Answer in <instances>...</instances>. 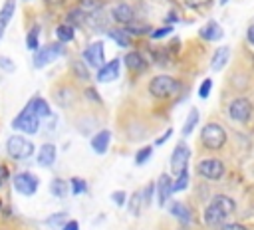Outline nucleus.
<instances>
[{"label":"nucleus","instance_id":"obj_38","mask_svg":"<svg viewBox=\"0 0 254 230\" xmlns=\"http://www.w3.org/2000/svg\"><path fill=\"white\" fill-rule=\"evenodd\" d=\"M212 0H185V6L190 10H202V8H208Z\"/></svg>","mask_w":254,"mask_h":230},{"label":"nucleus","instance_id":"obj_45","mask_svg":"<svg viewBox=\"0 0 254 230\" xmlns=\"http://www.w3.org/2000/svg\"><path fill=\"white\" fill-rule=\"evenodd\" d=\"M8 178H10V172H8V167L6 165H0V188L8 182Z\"/></svg>","mask_w":254,"mask_h":230},{"label":"nucleus","instance_id":"obj_4","mask_svg":"<svg viewBox=\"0 0 254 230\" xmlns=\"http://www.w3.org/2000/svg\"><path fill=\"white\" fill-rule=\"evenodd\" d=\"M226 113H228V117H230L232 121H236V123H248V121L252 119V115H254V105H252V101H250L248 97L238 95V97H234V99L228 103Z\"/></svg>","mask_w":254,"mask_h":230},{"label":"nucleus","instance_id":"obj_1","mask_svg":"<svg viewBox=\"0 0 254 230\" xmlns=\"http://www.w3.org/2000/svg\"><path fill=\"white\" fill-rule=\"evenodd\" d=\"M226 141H228V135H226V129L220 123L208 121V123L202 125V129H200V143H202L204 149L220 151V149H224Z\"/></svg>","mask_w":254,"mask_h":230},{"label":"nucleus","instance_id":"obj_9","mask_svg":"<svg viewBox=\"0 0 254 230\" xmlns=\"http://www.w3.org/2000/svg\"><path fill=\"white\" fill-rule=\"evenodd\" d=\"M189 159H190V147L185 143V141H179L171 153V172L177 176L181 174L183 171H187V165H189Z\"/></svg>","mask_w":254,"mask_h":230},{"label":"nucleus","instance_id":"obj_24","mask_svg":"<svg viewBox=\"0 0 254 230\" xmlns=\"http://www.w3.org/2000/svg\"><path fill=\"white\" fill-rule=\"evenodd\" d=\"M145 206V196H143V190H135L131 194V198L127 200V210L133 214V216H139L141 210Z\"/></svg>","mask_w":254,"mask_h":230},{"label":"nucleus","instance_id":"obj_52","mask_svg":"<svg viewBox=\"0 0 254 230\" xmlns=\"http://www.w3.org/2000/svg\"><path fill=\"white\" fill-rule=\"evenodd\" d=\"M0 210H2V200H0Z\"/></svg>","mask_w":254,"mask_h":230},{"label":"nucleus","instance_id":"obj_43","mask_svg":"<svg viewBox=\"0 0 254 230\" xmlns=\"http://www.w3.org/2000/svg\"><path fill=\"white\" fill-rule=\"evenodd\" d=\"M85 97H87L91 103H101V97H99V93L95 91V87H87V89H85Z\"/></svg>","mask_w":254,"mask_h":230},{"label":"nucleus","instance_id":"obj_34","mask_svg":"<svg viewBox=\"0 0 254 230\" xmlns=\"http://www.w3.org/2000/svg\"><path fill=\"white\" fill-rule=\"evenodd\" d=\"M69 184H71V194L73 196H79V194H83L87 190V182L83 178H79V176H73L69 180Z\"/></svg>","mask_w":254,"mask_h":230},{"label":"nucleus","instance_id":"obj_13","mask_svg":"<svg viewBox=\"0 0 254 230\" xmlns=\"http://www.w3.org/2000/svg\"><path fill=\"white\" fill-rule=\"evenodd\" d=\"M119 65H121V61H119L117 58L111 59V61H105L103 67L97 69L95 79H97L99 83H109V81L117 79V77H119Z\"/></svg>","mask_w":254,"mask_h":230},{"label":"nucleus","instance_id":"obj_33","mask_svg":"<svg viewBox=\"0 0 254 230\" xmlns=\"http://www.w3.org/2000/svg\"><path fill=\"white\" fill-rule=\"evenodd\" d=\"M71 71H73V75L79 77L81 81H87V79H89V71H87V67H85L83 61H73V63H71Z\"/></svg>","mask_w":254,"mask_h":230},{"label":"nucleus","instance_id":"obj_30","mask_svg":"<svg viewBox=\"0 0 254 230\" xmlns=\"http://www.w3.org/2000/svg\"><path fill=\"white\" fill-rule=\"evenodd\" d=\"M85 18H87V14H85V12H83L79 6L67 12V24H71L73 28H75V26H81V24L85 22Z\"/></svg>","mask_w":254,"mask_h":230},{"label":"nucleus","instance_id":"obj_21","mask_svg":"<svg viewBox=\"0 0 254 230\" xmlns=\"http://www.w3.org/2000/svg\"><path fill=\"white\" fill-rule=\"evenodd\" d=\"M228 58H230V48H228V46H222V48L214 50V56H212V59H210V67H212L214 71H220V69L226 65Z\"/></svg>","mask_w":254,"mask_h":230},{"label":"nucleus","instance_id":"obj_40","mask_svg":"<svg viewBox=\"0 0 254 230\" xmlns=\"http://www.w3.org/2000/svg\"><path fill=\"white\" fill-rule=\"evenodd\" d=\"M111 200L121 208V206H125V202H127V192H123V190H113V192H111Z\"/></svg>","mask_w":254,"mask_h":230},{"label":"nucleus","instance_id":"obj_16","mask_svg":"<svg viewBox=\"0 0 254 230\" xmlns=\"http://www.w3.org/2000/svg\"><path fill=\"white\" fill-rule=\"evenodd\" d=\"M198 36H200L202 40H206V42H214V40H220V38L224 36V30L220 28L218 22L208 20V22L198 30Z\"/></svg>","mask_w":254,"mask_h":230},{"label":"nucleus","instance_id":"obj_27","mask_svg":"<svg viewBox=\"0 0 254 230\" xmlns=\"http://www.w3.org/2000/svg\"><path fill=\"white\" fill-rule=\"evenodd\" d=\"M198 117H200V115H198V109H196V107H192V109L189 111V115H187L185 125H183V131H181V133H183V137H189V135L194 131V127L198 125Z\"/></svg>","mask_w":254,"mask_h":230},{"label":"nucleus","instance_id":"obj_50","mask_svg":"<svg viewBox=\"0 0 254 230\" xmlns=\"http://www.w3.org/2000/svg\"><path fill=\"white\" fill-rule=\"evenodd\" d=\"M44 2H48V4H52V6H60V4H64V0H44Z\"/></svg>","mask_w":254,"mask_h":230},{"label":"nucleus","instance_id":"obj_15","mask_svg":"<svg viewBox=\"0 0 254 230\" xmlns=\"http://www.w3.org/2000/svg\"><path fill=\"white\" fill-rule=\"evenodd\" d=\"M109 143H111V131L109 129H101L91 137V149L97 155H105L109 149Z\"/></svg>","mask_w":254,"mask_h":230},{"label":"nucleus","instance_id":"obj_23","mask_svg":"<svg viewBox=\"0 0 254 230\" xmlns=\"http://www.w3.org/2000/svg\"><path fill=\"white\" fill-rule=\"evenodd\" d=\"M210 202H214L218 208H222L228 216L236 212V200H234V198H230L228 194H214V196L210 198Z\"/></svg>","mask_w":254,"mask_h":230},{"label":"nucleus","instance_id":"obj_17","mask_svg":"<svg viewBox=\"0 0 254 230\" xmlns=\"http://www.w3.org/2000/svg\"><path fill=\"white\" fill-rule=\"evenodd\" d=\"M56 155H58L56 145L54 143H44L38 151V165L40 167H52L56 163Z\"/></svg>","mask_w":254,"mask_h":230},{"label":"nucleus","instance_id":"obj_22","mask_svg":"<svg viewBox=\"0 0 254 230\" xmlns=\"http://www.w3.org/2000/svg\"><path fill=\"white\" fill-rule=\"evenodd\" d=\"M28 107L34 111V115H38L40 119H44V117H50L52 115V109H50V103L46 101V99H42V97H34V99H30L28 101Z\"/></svg>","mask_w":254,"mask_h":230},{"label":"nucleus","instance_id":"obj_26","mask_svg":"<svg viewBox=\"0 0 254 230\" xmlns=\"http://www.w3.org/2000/svg\"><path fill=\"white\" fill-rule=\"evenodd\" d=\"M107 36H109L117 46H121V48H129V46H131V36H129L123 28H113V30L107 32Z\"/></svg>","mask_w":254,"mask_h":230},{"label":"nucleus","instance_id":"obj_42","mask_svg":"<svg viewBox=\"0 0 254 230\" xmlns=\"http://www.w3.org/2000/svg\"><path fill=\"white\" fill-rule=\"evenodd\" d=\"M218 230H248V226H244L242 222H228L226 220Z\"/></svg>","mask_w":254,"mask_h":230},{"label":"nucleus","instance_id":"obj_25","mask_svg":"<svg viewBox=\"0 0 254 230\" xmlns=\"http://www.w3.org/2000/svg\"><path fill=\"white\" fill-rule=\"evenodd\" d=\"M56 36H58V42H62V44H69V42L75 38V28H73L71 24L64 22V24H60V26L56 28Z\"/></svg>","mask_w":254,"mask_h":230},{"label":"nucleus","instance_id":"obj_51","mask_svg":"<svg viewBox=\"0 0 254 230\" xmlns=\"http://www.w3.org/2000/svg\"><path fill=\"white\" fill-rule=\"evenodd\" d=\"M224 4H228V0H220V6H224Z\"/></svg>","mask_w":254,"mask_h":230},{"label":"nucleus","instance_id":"obj_2","mask_svg":"<svg viewBox=\"0 0 254 230\" xmlns=\"http://www.w3.org/2000/svg\"><path fill=\"white\" fill-rule=\"evenodd\" d=\"M181 89V81L167 75V73H161V75H155L151 81H149V93L157 99H165V97H171L175 95L177 91Z\"/></svg>","mask_w":254,"mask_h":230},{"label":"nucleus","instance_id":"obj_41","mask_svg":"<svg viewBox=\"0 0 254 230\" xmlns=\"http://www.w3.org/2000/svg\"><path fill=\"white\" fill-rule=\"evenodd\" d=\"M0 69L6 71V73H12L16 69V65H14V61L8 56H0Z\"/></svg>","mask_w":254,"mask_h":230},{"label":"nucleus","instance_id":"obj_32","mask_svg":"<svg viewBox=\"0 0 254 230\" xmlns=\"http://www.w3.org/2000/svg\"><path fill=\"white\" fill-rule=\"evenodd\" d=\"M187 186H189V171H183V172L177 174L175 180H173V192H181V190H185Z\"/></svg>","mask_w":254,"mask_h":230},{"label":"nucleus","instance_id":"obj_47","mask_svg":"<svg viewBox=\"0 0 254 230\" xmlns=\"http://www.w3.org/2000/svg\"><path fill=\"white\" fill-rule=\"evenodd\" d=\"M171 135H173V129H167V131H165V133H163L161 137H157V141H155V145H157V147H159V145H163V143H165V141H167V139H169Z\"/></svg>","mask_w":254,"mask_h":230},{"label":"nucleus","instance_id":"obj_12","mask_svg":"<svg viewBox=\"0 0 254 230\" xmlns=\"http://www.w3.org/2000/svg\"><path fill=\"white\" fill-rule=\"evenodd\" d=\"M171 194H173V178H171V174L163 172L159 176V180L155 182V196H157L159 206H165L167 200L171 198Z\"/></svg>","mask_w":254,"mask_h":230},{"label":"nucleus","instance_id":"obj_37","mask_svg":"<svg viewBox=\"0 0 254 230\" xmlns=\"http://www.w3.org/2000/svg\"><path fill=\"white\" fill-rule=\"evenodd\" d=\"M79 8L87 14V12H95L101 8V2L99 0H79Z\"/></svg>","mask_w":254,"mask_h":230},{"label":"nucleus","instance_id":"obj_46","mask_svg":"<svg viewBox=\"0 0 254 230\" xmlns=\"http://www.w3.org/2000/svg\"><path fill=\"white\" fill-rule=\"evenodd\" d=\"M62 230H79V222L73 220V218H67L64 222V226H62Z\"/></svg>","mask_w":254,"mask_h":230},{"label":"nucleus","instance_id":"obj_29","mask_svg":"<svg viewBox=\"0 0 254 230\" xmlns=\"http://www.w3.org/2000/svg\"><path fill=\"white\" fill-rule=\"evenodd\" d=\"M26 48L30 50V52H36L38 48H40V26L36 24L30 32H28V36H26Z\"/></svg>","mask_w":254,"mask_h":230},{"label":"nucleus","instance_id":"obj_3","mask_svg":"<svg viewBox=\"0 0 254 230\" xmlns=\"http://www.w3.org/2000/svg\"><path fill=\"white\" fill-rule=\"evenodd\" d=\"M34 151H36V145L30 139H26L24 135H10L6 139V153L16 161L30 159L34 155Z\"/></svg>","mask_w":254,"mask_h":230},{"label":"nucleus","instance_id":"obj_6","mask_svg":"<svg viewBox=\"0 0 254 230\" xmlns=\"http://www.w3.org/2000/svg\"><path fill=\"white\" fill-rule=\"evenodd\" d=\"M12 129L14 131H20L24 135H36L38 129H40V117L34 115V111L26 105L14 119H12Z\"/></svg>","mask_w":254,"mask_h":230},{"label":"nucleus","instance_id":"obj_18","mask_svg":"<svg viewBox=\"0 0 254 230\" xmlns=\"http://www.w3.org/2000/svg\"><path fill=\"white\" fill-rule=\"evenodd\" d=\"M169 212H171V216H175V218H177L179 222H183V224H189V222L192 220V214H190L189 206H187L185 202H181V200L171 202V204H169Z\"/></svg>","mask_w":254,"mask_h":230},{"label":"nucleus","instance_id":"obj_44","mask_svg":"<svg viewBox=\"0 0 254 230\" xmlns=\"http://www.w3.org/2000/svg\"><path fill=\"white\" fill-rule=\"evenodd\" d=\"M153 194H155V184H153V182H149V184L145 186V190H143V196H145V204H149V202H151Z\"/></svg>","mask_w":254,"mask_h":230},{"label":"nucleus","instance_id":"obj_5","mask_svg":"<svg viewBox=\"0 0 254 230\" xmlns=\"http://www.w3.org/2000/svg\"><path fill=\"white\" fill-rule=\"evenodd\" d=\"M64 54H65V50H64V44H62V42L46 44V46H42V48H38V50L34 52V58H32L34 67H36V69L46 67L48 63L56 61V59H58L60 56H64Z\"/></svg>","mask_w":254,"mask_h":230},{"label":"nucleus","instance_id":"obj_7","mask_svg":"<svg viewBox=\"0 0 254 230\" xmlns=\"http://www.w3.org/2000/svg\"><path fill=\"white\" fill-rule=\"evenodd\" d=\"M226 172V167L222 163V159H216V157H206V159H200L196 163V174L206 178V180H220Z\"/></svg>","mask_w":254,"mask_h":230},{"label":"nucleus","instance_id":"obj_31","mask_svg":"<svg viewBox=\"0 0 254 230\" xmlns=\"http://www.w3.org/2000/svg\"><path fill=\"white\" fill-rule=\"evenodd\" d=\"M65 220H67V212L64 210V212H56V214H50V216L46 218V224H48V226H52V228H62Z\"/></svg>","mask_w":254,"mask_h":230},{"label":"nucleus","instance_id":"obj_36","mask_svg":"<svg viewBox=\"0 0 254 230\" xmlns=\"http://www.w3.org/2000/svg\"><path fill=\"white\" fill-rule=\"evenodd\" d=\"M210 91H212V79L206 77V79H202V83L198 85V97H200V99H208Z\"/></svg>","mask_w":254,"mask_h":230},{"label":"nucleus","instance_id":"obj_28","mask_svg":"<svg viewBox=\"0 0 254 230\" xmlns=\"http://www.w3.org/2000/svg\"><path fill=\"white\" fill-rule=\"evenodd\" d=\"M50 192L56 196V198H64L67 196V182L64 178H54L50 182Z\"/></svg>","mask_w":254,"mask_h":230},{"label":"nucleus","instance_id":"obj_49","mask_svg":"<svg viewBox=\"0 0 254 230\" xmlns=\"http://www.w3.org/2000/svg\"><path fill=\"white\" fill-rule=\"evenodd\" d=\"M167 22H169V24H173V22H177V14H175V12H171V14L167 16Z\"/></svg>","mask_w":254,"mask_h":230},{"label":"nucleus","instance_id":"obj_14","mask_svg":"<svg viewBox=\"0 0 254 230\" xmlns=\"http://www.w3.org/2000/svg\"><path fill=\"white\" fill-rule=\"evenodd\" d=\"M111 16H113L115 22H119V24L125 26V24H129V22L135 20V8L131 4H127V2H119V4L113 6Z\"/></svg>","mask_w":254,"mask_h":230},{"label":"nucleus","instance_id":"obj_8","mask_svg":"<svg viewBox=\"0 0 254 230\" xmlns=\"http://www.w3.org/2000/svg\"><path fill=\"white\" fill-rule=\"evenodd\" d=\"M12 184H14V190L18 194H24V196H32L36 194L38 186H40V178L34 174V172H28V171H22V172H16L12 176Z\"/></svg>","mask_w":254,"mask_h":230},{"label":"nucleus","instance_id":"obj_35","mask_svg":"<svg viewBox=\"0 0 254 230\" xmlns=\"http://www.w3.org/2000/svg\"><path fill=\"white\" fill-rule=\"evenodd\" d=\"M151 155H153V147H143V149H139V151L135 153V165H137V167L145 165V163L151 159Z\"/></svg>","mask_w":254,"mask_h":230},{"label":"nucleus","instance_id":"obj_53","mask_svg":"<svg viewBox=\"0 0 254 230\" xmlns=\"http://www.w3.org/2000/svg\"><path fill=\"white\" fill-rule=\"evenodd\" d=\"M24 2H30V0H24Z\"/></svg>","mask_w":254,"mask_h":230},{"label":"nucleus","instance_id":"obj_11","mask_svg":"<svg viewBox=\"0 0 254 230\" xmlns=\"http://www.w3.org/2000/svg\"><path fill=\"white\" fill-rule=\"evenodd\" d=\"M202 218H204V224H206L208 228L218 230V228L228 220V214H226L222 208H218L214 202H208L206 208H204V212H202Z\"/></svg>","mask_w":254,"mask_h":230},{"label":"nucleus","instance_id":"obj_19","mask_svg":"<svg viewBox=\"0 0 254 230\" xmlns=\"http://www.w3.org/2000/svg\"><path fill=\"white\" fill-rule=\"evenodd\" d=\"M14 12H16V0H6L2 4V8H0V38L4 36L6 28H8V24H10L12 16H14Z\"/></svg>","mask_w":254,"mask_h":230},{"label":"nucleus","instance_id":"obj_48","mask_svg":"<svg viewBox=\"0 0 254 230\" xmlns=\"http://www.w3.org/2000/svg\"><path fill=\"white\" fill-rule=\"evenodd\" d=\"M246 40L254 46V24H250V26H248V30H246Z\"/></svg>","mask_w":254,"mask_h":230},{"label":"nucleus","instance_id":"obj_20","mask_svg":"<svg viewBox=\"0 0 254 230\" xmlns=\"http://www.w3.org/2000/svg\"><path fill=\"white\" fill-rule=\"evenodd\" d=\"M123 63L133 71H143L147 67V61H145L143 54H139V52H127L123 58Z\"/></svg>","mask_w":254,"mask_h":230},{"label":"nucleus","instance_id":"obj_10","mask_svg":"<svg viewBox=\"0 0 254 230\" xmlns=\"http://www.w3.org/2000/svg\"><path fill=\"white\" fill-rule=\"evenodd\" d=\"M103 50H105V48H103V42H101V40L91 42V44L83 50V59L87 61L89 67H95V69L103 67V63H105V52H103Z\"/></svg>","mask_w":254,"mask_h":230},{"label":"nucleus","instance_id":"obj_39","mask_svg":"<svg viewBox=\"0 0 254 230\" xmlns=\"http://www.w3.org/2000/svg\"><path fill=\"white\" fill-rule=\"evenodd\" d=\"M171 32H173V26H163V28L151 30V38H153V40H163V38L169 36Z\"/></svg>","mask_w":254,"mask_h":230}]
</instances>
